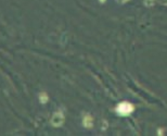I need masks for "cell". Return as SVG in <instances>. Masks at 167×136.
I'll return each instance as SVG.
<instances>
[{
	"mask_svg": "<svg viewBox=\"0 0 167 136\" xmlns=\"http://www.w3.org/2000/svg\"><path fill=\"white\" fill-rule=\"evenodd\" d=\"M118 111L121 114H127V113L133 111V106H131V105L124 104V105H121V106H119Z\"/></svg>",
	"mask_w": 167,
	"mask_h": 136,
	"instance_id": "obj_1",
	"label": "cell"
}]
</instances>
